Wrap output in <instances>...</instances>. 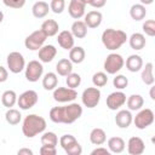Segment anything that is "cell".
Here are the masks:
<instances>
[{
    "instance_id": "cell-38",
    "label": "cell",
    "mask_w": 155,
    "mask_h": 155,
    "mask_svg": "<svg viewBox=\"0 0 155 155\" xmlns=\"http://www.w3.org/2000/svg\"><path fill=\"white\" fill-rule=\"evenodd\" d=\"M64 7H65V1L64 0H51V4H50V10L57 15L62 13L64 11Z\"/></svg>"
},
{
    "instance_id": "cell-23",
    "label": "cell",
    "mask_w": 155,
    "mask_h": 155,
    "mask_svg": "<svg viewBox=\"0 0 155 155\" xmlns=\"http://www.w3.org/2000/svg\"><path fill=\"white\" fill-rule=\"evenodd\" d=\"M40 29L45 33L46 36H54L59 30V25L54 19H46L42 22Z\"/></svg>"
},
{
    "instance_id": "cell-31",
    "label": "cell",
    "mask_w": 155,
    "mask_h": 155,
    "mask_svg": "<svg viewBox=\"0 0 155 155\" xmlns=\"http://www.w3.org/2000/svg\"><path fill=\"white\" fill-rule=\"evenodd\" d=\"M126 103H127L128 110H139L144 104V99L140 94H131L126 99Z\"/></svg>"
},
{
    "instance_id": "cell-17",
    "label": "cell",
    "mask_w": 155,
    "mask_h": 155,
    "mask_svg": "<svg viewBox=\"0 0 155 155\" xmlns=\"http://www.w3.org/2000/svg\"><path fill=\"white\" fill-rule=\"evenodd\" d=\"M58 45L64 50H70L74 46V36L69 30H62L57 36Z\"/></svg>"
},
{
    "instance_id": "cell-25",
    "label": "cell",
    "mask_w": 155,
    "mask_h": 155,
    "mask_svg": "<svg viewBox=\"0 0 155 155\" xmlns=\"http://www.w3.org/2000/svg\"><path fill=\"white\" fill-rule=\"evenodd\" d=\"M107 140V134L104 132V130L99 128V127H96L91 131L90 133V142L93 144V145H102L104 144Z\"/></svg>"
},
{
    "instance_id": "cell-11",
    "label": "cell",
    "mask_w": 155,
    "mask_h": 155,
    "mask_svg": "<svg viewBox=\"0 0 155 155\" xmlns=\"http://www.w3.org/2000/svg\"><path fill=\"white\" fill-rule=\"evenodd\" d=\"M78 97V92L75 88L70 87H57L53 90V99L58 103H69L73 102Z\"/></svg>"
},
{
    "instance_id": "cell-29",
    "label": "cell",
    "mask_w": 155,
    "mask_h": 155,
    "mask_svg": "<svg viewBox=\"0 0 155 155\" xmlns=\"http://www.w3.org/2000/svg\"><path fill=\"white\" fill-rule=\"evenodd\" d=\"M130 16L132 17V19H134L137 22L144 19V17L147 16L145 6L142 5V4H134V5H132L131 8H130Z\"/></svg>"
},
{
    "instance_id": "cell-19",
    "label": "cell",
    "mask_w": 155,
    "mask_h": 155,
    "mask_svg": "<svg viewBox=\"0 0 155 155\" xmlns=\"http://www.w3.org/2000/svg\"><path fill=\"white\" fill-rule=\"evenodd\" d=\"M142 67H143V59L139 54H131L126 59V68L131 73L139 71L142 69Z\"/></svg>"
},
{
    "instance_id": "cell-16",
    "label": "cell",
    "mask_w": 155,
    "mask_h": 155,
    "mask_svg": "<svg viewBox=\"0 0 155 155\" xmlns=\"http://www.w3.org/2000/svg\"><path fill=\"white\" fill-rule=\"evenodd\" d=\"M57 54V48L53 45H42L39 48L38 57L42 63H48L51 62Z\"/></svg>"
},
{
    "instance_id": "cell-46",
    "label": "cell",
    "mask_w": 155,
    "mask_h": 155,
    "mask_svg": "<svg viewBox=\"0 0 155 155\" xmlns=\"http://www.w3.org/2000/svg\"><path fill=\"white\" fill-rule=\"evenodd\" d=\"M8 78V71L6 68H4L2 65H0V82H5Z\"/></svg>"
},
{
    "instance_id": "cell-27",
    "label": "cell",
    "mask_w": 155,
    "mask_h": 155,
    "mask_svg": "<svg viewBox=\"0 0 155 155\" xmlns=\"http://www.w3.org/2000/svg\"><path fill=\"white\" fill-rule=\"evenodd\" d=\"M56 71L61 76H67L73 71V63L68 58H62L56 64Z\"/></svg>"
},
{
    "instance_id": "cell-20",
    "label": "cell",
    "mask_w": 155,
    "mask_h": 155,
    "mask_svg": "<svg viewBox=\"0 0 155 155\" xmlns=\"http://www.w3.org/2000/svg\"><path fill=\"white\" fill-rule=\"evenodd\" d=\"M128 44H130L131 48H133L136 51H139V50L144 48V46L147 44L144 34H142V33H133L130 36V39H128Z\"/></svg>"
},
{
    "instance_id": "cell-24",
    "label": "cell",
    "mask_w": 155,
    "mask_h": 155,
    "mask_svg": "<svg viewBox=\"0 0 155 155\" xmlns=\"http://www.w3.org/2000/svg\"><path fill=\"white\" fill-rule=\"evenodd\" d=\"M85 56H86L85 50L81 46H73L69 50V61L71 63H75V64L82 63L85 59Z\"/></svg>"
},
{
    "instance_id": "cell-3",
    "label": "cell",
    "mask_w": 155,
    "mask_h": 155,
    "mask_svg": "<svg viewBox=\"0 0 155 155\" xmlns=\"http://www.w3.org/2000/svg\"><path fill=\"white\" fill-rule=\"evenodd\" d=\"M46 128V121L42 116L36 114H29L24 117L22 125V132L27 138H33L36 134L44 132Z\"/></svg>"
},
{
    "instance_id": "cell-33",
    "label": "cell",
    "mask_w": 155,
    "mask_h": 155,
    "mask_svg": "<svg viewBox=\"0 0 155 155\" xmlns=\"http://www.w3.org/2000/svg\"><path fill=\"white\" fill-rule=\"evenodd\" d=\"M5 119H6L7 124H10V125H17L22 120V115H21L19 110L13 109V108H8V110L5 114Z\"/></svg>"
},
{
    "instance_id": "cell-35",
    "label": "cell",
    "mask_w": 155,
    "mask_h": 155,
    "mask_svg": "<svg viewBox=\"0 0 155 155\" xmlns=\"http://www.w3.org/2000/svg\"><path fill=\"white\" fill-rule=\"evenodd\" d=\"M92 82L96 87H103L108 82V76L104 71H97L92 76Z\"/></svg>"
},
{
    "instance_id": "cell-34",
    "label": "cell",
    "mask_w": 155,
    "mask_h": 155,
    "mask_svg": "<svg viewBox=\"0 0 155 155\" xmlns=\"http://www.w3.org/2000/svg\"><path fill=\"white\" fill-rule=\"evenodd\" d=\"M41 144L42 145H51L56 147L58 144V137L56 136L54 132H45L41 136Z\"/></svg>"
},
{
    "instance_id": "cell-40",
    "label": "cell",
    "mask_w": 155,
    "mask_h": 155,
    "mask_svg": "<svg viewBox=\"0 0 155 155\" xmlns=\"http://www.w3.org/2000/svg\"><path fill=\"white\" fill-rule=\"evenodd\" d=\"M64 151H65L68 155H80V154L82 153V148H81V145L79 144V142L76 140L75 143H73V144H70L69 147H67V148L64 149Z\"/></svg>"
},
{
    "instance_id": "cell-48",
    "label": "cell",
    "mask_w": 155,
    "mask_h": 155,
    "mask_svg": "<svg viewBox=\"0 0 155 155\" xmlns=\"http://www.w3.org/2000/svg\"><path fill=\"white\" fill-rule=\"evenodd\" d=\"M139 1H140V4H142V5H144V6H145V5H150V4H153V1H154V0H139Z\"/></svg>"
},
{
    "instance_id": "cell-39",
    "label": "cell",
    "mask_w": 155,
    "mask_h": 155,
    "mask_svg": "<svg viewBox=\"0 0 155 155\" xmlns=\"http://www.w3.org/2000/svg\"><path fill=\"white\" fill-rule=\"evenodd\" d=\"M143 31L148 36H154L155 35V21L154 19H148L143 23Z\"/></svg>"
},
{
    "instance_id": "cell-13",
    "label": "cell",
    "mask_w": 155,
    "mask_h": 155,
    "mask_svg": "<svg viewBox=\"0 0 155 155\" xmlns=\"http://www.w3.org/2000/svg\"><path fill=\"white\" fill-rule=\"evenodd\" d=\"M145 150V144L139 137H131L127 142V151L130 155H140Z\"/></svg>"
},
{
    "instance_id": "cell-41",
    "label": "cell",
    "mask_w": 155,
    "mask_h": 155,
    "mask_svg": "<svg viewBox=\"0 0 155 155\" xmlns=\"http://www.w3.org/2000/svg\"><path fill=\"white\" fill-rule=\"evenodd\" d=\"M76 142V138L73 136V134H63L61 138H59V144L63 149H65L67 147H69L70 144L75 143Z\"/></svg>"
},
{
    "instance_id": "cell-26",
    "label": "cell",
    "mask_w": 155,
    "mask_h": 155,
    "mask_svg": "<svg viewBox=\"0 0 155 155\" xmlns=\"http://www.w3.org/2000/svg\"><path fill=\"white\" fill-rule=\"evenodd\" d=\"M71 34L74 38L78 39H84L87 35V25L85 24V22L76 19L73 24H71Z\"/></svg>"
},
{
    "instance_id": "cell-51",
    "label": "cell",
    "mask_w": 155,
    "mask_h": 155,
    "mask_svg": "<svg viewBox=\"0 0 155 155\" xmlns=\"http://www.w3.org/2000/svg\"><path fill=\"white\" fill-rule=\"evenodd\" d=\"M82 1H84V2H85V4H86V5H88V4H90V1H91V0H82Z\"/></svg>"
},
{
    "instance_id": "cell-8",
    "label": "cell",
    "mask_w": 155,
    "mask_h": 155,
    "mask_svg": "<svg viewBox=\"0 0 155 155\" xmlns=\"http://www.w3.org/2000/svg\"><path fill=\"white\" fill-rule=\"evenodd\" d=\"M82 104L87 108H94L101 101V91L98 87H87L81 94Z\"/></svg>"
},
{
    "instance_id": "cell-22",
    "label": "cell",
    "mask_w": 155,
    "mask_h": 155,
    "mask_svg": "<svg viewBox=\"0 0 155 155\" xmlns=\"http://www.w3.org/2000/svg\"><path fill=\"white\" fill-rule=\"evenodd\" d=\"M48 11H50V6L46 1H38L33 5L31 7V12H33V16L36 17V18H44L48 15Z\"/></svg>"
},
{
    "instance_id": "cell-45",
    "label": "cell",
    "mask_w": 155,
    "mask_h": 155,
    "mask_svg": "<svg viewBox=\"0 0 155 155\" xmlns=\"http://www.w3.org/2000/svg\"><path fill=\"white\" fill-rule=\"evenodd\" d=\"M105 4H107V0H91L88 5H91L92 7H96V8H101Z\"/></svg>"
},
{
    "instance_id": "cell-42",
    "label": "cell",
    "mask_w": 155,
    "mask_h": 155,
    "mask_svg": "<svg viewBox=\"0 0 155 155\" xmlns=\"http://www.w3.org/2000/svg\"><path fill=\"white\" fill-rule=\"evenodd\" d=\"M5 6L12 7V8H22L25 4V0H2Z\"/></svg>"
},
{
    "instance_id": "cell-30",
    "label": "cell",
    "mask_w": 155,
    "mask_h": 155,
    "mask_svg": "<svg viewBox=\"0 0 155 155\" xmlns=\"http://www.w3.org/2000/svg\"><path fill=\"white\" fill-rule=\"evenodd\" d=\"M140 78H142V81L145 85H148V86H151L154 84L155 78H154V74H153V63L151 62H149V63L145 64V67L142 70Z\"/></svg>"
},
{
    "instance_id": "cell-43",
    "label": "cell",
    "mask_w": 155,
    "mask_h": 155,
    "mask_svg": "<svg viewBox=\"0 0 155 155\" xmlns=\"http://www.w3.org/2000/svg\"><path fill=\"white\" fill-rule=\"evenodd\" d=\"M40 154L41 155H56L57 154V149H56V147L42 145L40 148Z\"/></svg>"
},
{
    "instance_id": "cell-15",
    "label": "cell",
    "mask_w": 155,
    "mask_h": 155,
    "mask_svg": "<svg viewBox=\"0 0 155 155\" xmlns=\"http://www.w3.org/2000/svg\"><path fill=\"white\" fill-rule=\"evenodd\" d=\"M133 121V116L131 114V110H119L115 116V124L120 128H127Z\"/></svg>"
},
{
    "instance_id": "cell-5",
    "label": "cell",
    "mask_w": 155,
    "mask_h": 155,
    "mask_svg": "<svg viewBox=\"0 0 155 155\" xmlns=\"http://www.w3.org/2000/svg\"><path fill=\"white\" fill-rule=\"evenodd\" d=\"M46 39H47V36L45 35V33H44L41 29H39V30L33 31L31 34H29V35L25 38L24 45H25V47H27L28 50H30V51H36V50H39V48L45 44Z\"/></svg>"
},
{
    "instance_id": "cell-7",
    "label": "cell",
    "mask_w": 155,
    "mask_h": 155,
    "mask_svg": "<svg viewBox=\"0 0 155 155\" xmlns=\"http://www.w3.org/2000/svg\"><path fill=\"white\" fill-rule=\"evenodd\" d=\"M6 61H7V68H8L10 71L13 73V74H18V73H21V71L25 68L24 57H23L22 53L17 52V51L10 52Z\"/></svg>"
},
{
    "instance_id": "cell-32",
    "label": "cell",
    "mask_w": 155,
    "mask_h": 155,
    "mask_svg": "<svg viewBox=\"0 0 155 155\" xmlns=\"http://www.w3.org/2000/svg\"><path fill=\"white\" fill-rule=\"evenodd\" d=\"M1 103L6 108H12L17 103V94L13 90H7L1 96Z\"/></svg>"
},
{
    "instance_id": "cell-37",
    "label": "cell",
    "mask_w": 155,
    "mask_h": 155,
    "mask_svg": "<svg viewBox=\"0 0 155 155\" xmlns=\"http://www.w3.org/2000/svg\"><path fill=\"white\" fill-rule=\"evenodd\" d=\"M113 85L114 87H116L117 90H124L127 87L128 85V79L125 75H116L113 80Z\"/></svg>"
},
{
    "instance_id": "cell-18",
    "label": "cell",
    "mask_w": 155,
    "mask_h": 155,
    "mask_svg": "<svg viewBox=\"0 0 155 155\" xmlns=\"http://www.w3.org/2000/svg\"><path fill=\"white\" fill-rule=\"evenodd\" d=\"M103 19V15L99 11H90L85 15V24L87 28H97L101 25Z\"/></svg>"
},
{
    "instance_id": "cell-9",
    "label": "cell",
    "mask_w": 155,
    "mask_h": 155,
    "mask_svg": "<svg viewBox=\"0 0 155 155\" xmlns=\"http://www.w3.org/2000/svg\"><path fill=\"white\" fill-rule=\"evenodd\" d=\"M38 99H39L38 93L34 90H28L21 93L19 97H17V104L22 110H28L38 103Z\"/></svg>"
},
{
    "instance_id": "cell-4",
    "label": "cell",
    "mask_w": 155,
    "mask_h": 155,
    "mask_svg": "<svg viewBox=\"0 0 155 155\" xmlns=\"http://www.w3.org/2000/svg\"><path fill=\"white\" fill-rule=\"evenodd\" d=\"M124 64H125V61H124L121 54L110 53L107 56V58L104 61V70L107 71V74L114 75L122 69Z\"/></svg>"
},
{
    "instance_id": "cell-10",
    "label": "cell",
    "mask_w": 155,
    "mask_h": 155,
    "mask_svg": "<svg viewBox=\"0 0 155 155\" xmlns=\"http://www.w3.org/2000/svg\"><path fill=\"white\" fill-rule=\"evenodd\" d=\"M24 69H25V79L30 82H36L42 76V73H44L42 64L35 59L30 61Z\"/></svg>"
},
{
    "instance_id": "cell-21",
    "label": "cell",
    "mask_w": 155,
    "mask_h": 155,
    "mask_svg": "<svg viewBox=\"0 0 155 155\" xmlns=\"http://www.w3.org/2000/svg\"><path fill=\"white\" fill-rule=\"evenodd\" d=\"M125 140L121 137H111L108 139V148L110 153L120 154L125 150Z\"/></svg>"
},
{
    "instance_id": "cell-2",
    "label": "cell",
    "mask_w": 155,
    "mask_h": 155,
    "mask_svg": "<svg viewBox=\"0 0 155 155\" xmlns=\"http://www.w3.org/2000/svg\"><path fill=\"white\" fill-rule=\"evenodd\" d=\"M127 34L120 29L109 28L102 33V42L104 47L109 51H115L120 48L127 41Z\"/></svg>"
},
{
    "instance_id": "cell-47",
    "label": "cell",
    "mask_w": 155,
    "mask_h": 155,
    "mask_svg": "<svg viewBox=\"0 0 155 155\" xmlns=\"http://www.w3.org/2000/svg\"><path fill=\"white\" fill-rule=\"evenodd\" d=\"M18 155H33V150L28 149V148H22L17 151Z\"/></svg>"
},
{
    "instance_id": "cell-49",
    "label": "cell",
    "mask_w": 155,
    "mask_h": 155,
    "mask_svg": "<svg viewBox=\"0 0 155 155\" xmlns=\"http://www.w3.org/2000/svg\"><path fill=\"white\" fill-rule=\"evenodd\" d=\"M154 90H155V87H151V88H150V98H151V99H155V94H154Z\"/></svg>"
},
{
    "instance_id": "cell-28",
    "label": "cell",
    "mask_w": 155,
    "mask_h": 155,
    "mask_svg": "<svg viewBox=\"0 0 155 155\" xmlns=\"http://www.w3.org/2000/svg\"><path fill=\"white\" fill-rule=\"evenodd\" d=\"M57 84H58V78H57L56 73L50 71V73L45 74V76L42 78V87L46 91L54 90L57 87Z\"/></svg>"
},
{
    "instance_id": "cell-50",
    "label": "cell",
    "mask_w": 155,
    "mask_h": 155,
    "mask_svg": "<svg viewBox=\"0 0 155 155\" xmlns=\"http://www.w3.org/2000/svg\"><path fill=\"white\" fill-rule=\"evenodd\" d=\"M2 19H4V13H2L1 11H0V23L2 22Z\"/></svg>"
},
{
    "instance_id": "cell-6",
    "label": "cell",
    "mask_w": 155,
    "mask_h": 155,
    "mask_svg": "<svg viewBox=\"0 0 155 155\" xmlns=\"http://www.w3.org/2000/svg\"><path fill=\"white\" fill-rule=\"evenodd\" d=\"M154 113L151 109L149 108H145V109H139V113L133 117V121L134 122V126L139 130H144L147 127H149L153 122H154Z\"/></svg>"
},
{
    "instance_id": "cell-12",
    "label": "cell",
    "mask_w": 155,
    "mask_h": 155,
    "mask_svg": "<svg viewBox=\"0 0 155 155\" xmlns=\"http://www.w3.org/2000/svg\"><path fill=\"white\" fill-rule=\"evenodd\" d=\"M126 94L121 91H115L107 97V107L110 110H116L126 103Z\"/></svg>"
},
{
    "instance_id": "cell-44",
    "label": "cell",
    "mask_w": 155,
    "mask_h": 155,
    "mask_svg": "<svg viewBox=\"0 0 155 155\" xmlns=\"http://www.w3.org/2000/svg\"><path fill=\"white\" fill-rule=\"evenodd\" d=\"M99 154H103V155H109V154H110V151H109V149L103 148V147L96 148V149H93V150L91 151V155H99Z\"/></svg>"
},
{
    "instance_id": "cell-14",
    "label": "cell",
    "mask_w": 155,
    "mask_h": 155,
    "mask_svg": "<svg viewBox=\"0 0 155 155\" xmlns=\"http://www.w3.org/2000/svg\"><path fill=\"white\" fill-rule=\"evenodd\" d=\"M85 8H86V4L82 0H70L68 6V12L70 17H73L74 19H79L82 16H85Z\"/></svg>"
},
{
    "instance_id": "cell-1",
    "label": "cell",
    "mask_w": 155,
    "mask_h": 155,
    "mask_svg": "<svg viewBox=\"0 0 155 155\" xmlns=\"http://www.w3.org/2000/svg\"><path fill=\"white\" fill-rule=\"evenodd\" d=\"M82 115V107L79 103H70L65 107H53L50 110V119L56 124H73Z\"/></svg>"
},
{
    "instance_id": "cell-36",
    "label": "cell",
    "mask_w": 155,
    "mask_h": 155,
    "mask_svg": "<svg viewBox=\"0 0 155 155\" xmlns=\"http://www.w3.org/2000/svg\"><path fill=\"white\" fill-rule=\"evenodd\" d=\"M65 84L68 87L70 88H76L80 86L81 84V76L78 74V73H70L67 75V79H65Z\"/></svg>"
}]
</instances>
